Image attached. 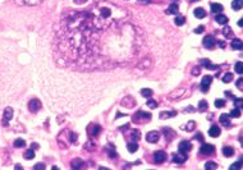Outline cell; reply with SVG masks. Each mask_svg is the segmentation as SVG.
I'll return each mask as SVG.
<instances>
[{"label": "cell", "mask_w": 243, "mask_h": 170, "mask_svg": "<svg viewBox=\"0 0 243 170\" xmlns=\"http://www.w3.org/2000/svg\"><path fill=\"white\" fill-rule=\"evenodd\" d=\"M28 109H30L31 113H37L41 109V102L37 100V98H33L28 102Z\"/></svg>", "instance_id": "5b68a950"}, {"label": "cell", "mask_w": 243, "mask_h": 170, "mask_svg": "<svg viewBox=\"0 0 243 170\" xmlns=\"http://www.w3.org/2000/svg\"><path fill=\"white\" fill-rule=\"evenodd\" d=\"M219 122H220L224 127H229V125H230L229 115H228V114H221V115H220V118H219Z\"/></svg>", "instance_id": "9a60e30c"}, {"label": "cell", "mask_w": 243, "mask_h": 170, "mask_svg": "<svg viewBox=\"0 0 243 170\" xmlns=\"http://www.w3.org/2000/svg\"><path fill=\"white\" fill-rule=\"evenodd\" d=\"M138 138H140V130H133L132 134H131V140L135 141V142H137Z\"/></svg>", "instance_id": "b9f144b4"}, {"label": "cell", "mask_w": 243, "mask_h": 170, "mask_svg": "<svg viewBox=\"0 0 243 170\" xmlns=\"http://www.w3.org/2000/svg\"><path fill=\"white\" fill-rule=\"evenodd\" d=\"M166 160V154L164 151H157L156 154L154 155V161L156 164H163V162Z\"/></svg>", "instance_id": "30bf717a"}, {"label": "cell", "mask_w": 243, "mask_h": 170, "mask_svg": "<svg viewBox=\"0 0 243 170\" xmlns=\"http://www.w3.org/2000/svg\"><path fill=\"white\" fill-rule=\"evenodd\" d=\"M237 87L239 88V90H243V78L242 77L238 78V81H237Z\"/></svg>", "instance_id": "7dc6e473"}, {"label": "cell", "mask_w": 243, "mask_h": 170, "mask_svg": "<svg viewBox=\"0 0 243 170\" xmlns=\"http://www.w3.org/2000/svg\"><path fill=\"white\" fill-rule=\"evenodd\" d=\"M186 93V88H179V90H175L170 93V98H174V100H177V98H181L183 95Z\"/></svg>", "instance_id": "5bb4252c"}, {"label": "cell", "mask_w": 243, "mask_h": 170, "mask_svg": "<svg viewBox=\"0 0 243 170\" xmlns=\"http://www.w3.org/2000/svg\"><path fill=\"white\" fill-rule=\"evenodd\" d=\"M233 81V73H225L223 77V82L224 83H229Z\"/></svg>", "instance_id": "836d02e7"}, {"label": "cell", "mask_w": 243, "mask_h": 170, "mask_svg": "<svg viewBox=\"0 0 243 170\" xmlns=\"http://www.w3.org/2000/svg\"><path fill=\"white\" fill-rule=\"evenodd\" d=\"M225 104H227V101H225V100H221V98H217V100H215V106H216V108H219V109L224 108Z\"/></svg>", "instance_id": "74e56055"}, {"label": "cell", "mask_w": 243, "mask_h": 170, "mask_svg": "<svg viewBox=\"0 0 243 170\" xmlns=\"http://www.w3.org/2000/svg\"><path fill=\"white\" fill-rule=\"evenodd\" d=\"M72 168L73 169H81L83 166V161L81 160V159H74V160H72Z\"/></svg>", "instance_id": "484cf974"}, {"label": "cell", "mask_w": 243, "mask_h": 170, "mask_svg": "<svg viewBox=\"0 0 243 170\" xmlns=\"http://www.w3.org/2000/svg\"><path fill=\"white\" fill-rule=\"evenodd\" d=\"M215 21L219 24H227L228 23V17L224 16V14H216L215 17Z\"/></svg>", "instance_id": "ac0fdd59"}, {"label": "cell", "mask_w": 243, "mask_h": 170, "mask_svg": "<svg viewBox=\"0 0 243 170\" xmlns=\"http://www.w3.org/2000/svg\"><path fill=\"white\" fill-rule=\"evenodd\" d=\"M146 104H147V106H149L150 109H156L157 108V102L155 100H151V98H150V100H147Z\"/></svg>", "instance_id": "60d3db41"}, {"label": "cell", "mask_w": 243, "mask_h": 170, "mask_svg": "<svg viewBox=\"0 0 243 170\" xmlns=\"http://www.w3.org/2000/svg\"><path fill=\"white\" fill-rule=\"evenodd\" d=\"M174 22H175L177 26H183V23H184V17H183V16H178L177 18L174 19Z\"/></svg>", "instance_id": "ab89813d"}, {"label": "cell", "mask_w": 243, "mask_h": 170, "mask_svg": "<svg viewBox=\"0 0 243 170\" xmlns=\"http://www.w3.org/2000/svg\"><path fill=\"white\" fill-rule=\"evenodd\" d=\"M191 1H197V0H191Z\"/></svg>", "instance_id": "be15d7a7"}, {"label": "cell", "mask_w": 243, "mask_h": 170, "mask_svg": "<svg viewBox=\"0 0 243 170\" xmlns=\"http://www.w3.org/2000/svg\"><path fill=\"white\" fill-rule=\"evenodd\" d=\"M234 169H242V164H241V162H234V164L230 166V170H234Z\"/></svg>", "instance_id": "f6af8a7d"}, {"label": "cell", "mask_w": 243, "mask_h": 170, "mask_svg": "<svg viewBox=\"0 0 243 170\" xmlns=\"http://www.w3.org/2000/svg\"><path fill=\"white\" fill-rule=\"evenodd\" d=\"M84 147H86V150H89V151L95 150V144H94V143H90V142H89V143H86V146H84Z\"/></svg>", "instance_id": "681fc988"}, {"label": "cell", "mask_w": 243, "mask_h": 170, "mask_svg": "<svg viewBox=\"0 0 243 170\" xmlns=\"http://www.w3.org/2000/svg\"><path fill=\"white\" fill-rule=\"evenodd\" d=\"M150 119H151V114L145 113V111H138L133 116V122H137V123L142 122V120H150Z\"/></svg>", "instance_id": "7a4b0ae2"}, {"label": "cell", "mask_w": 243, "mask_h": 170, "mask_svg": "<svg viewBox=\"0 0 243 170\" xmlns=\"http://www.w3.org/2000/svg\"><path fill=\"white\" fill-rule=\"evenodd\" d=\"M211 12L214 14H220V12H223V5L221 4H211Z\"/></svg>", "instance_id": "cb8c5ba5"}, {"label": "cell", "mask_w": 243, "mask_h": 170, "mask_svg": "<svg viewBox=\"0 0 243 170\" xmlns=\"http://www.w3.org/2000/svg\"><path fill=\"white\" fill-rule=\"evenodd\" d=\"M211 82H213V77H211V76H205V77H203L202 81H201V86H200L201 91L202 92H206L207 90H209Z\"/></svg>", "instance_id": "277c9868"}, {"label": "cell", "mask_w": 243, "mask_h": 170, "mask_svg": "<svg viewBox=\"0 0 243 170\" xmlns=\"http://www.w3.org/2000/svg\"><path fill=\"white\" fill-rule=\"evenodd\" d=\"M202 42H203V46H205L206 49H213L214 46H215V38H214V36H211V35L205 36Z\"/></svg>", "instance_id": "ba28073f"}, {"label": "cell", "mask_w": 243, "mask_h": 170, "mask_svg": "<svg viewBox=\"0 0 243 170\" xmlns=\"http://www.w3.org/2000/svg\"><path fill=\"white\" fill-rule=\"evenodd\" d=\"M14 168H16L17 170H19V169H22V166H21V165H16V166H14Z\"/></svg>", "instance_id": "94428289"}, {"label": "cell", "mask_w": 243, "mask_h": 170, "mask_svg": "<svg viewBox=\"0 0 243 170\" xmlns=\"http://www.w3.org/2000/svg\"><path fill=\"white\" fill-rule=\"evenodd\" d=\"M127 148H128V151L131 152V154H133V152H136L138 150V144H137V142H135V141H131V142L127 144Z\"/></svg>", "instance_id": "d4e9b609"}, {"label": "cell", "mask_w": 243, "mask_h": 170, "mask_svg": "<svg viewBox=\"0 0 243 170\" xmlns=\"http://www.w3.org/2000/svg\"><path fill=\"white\" fill-rule=\"evenodd\" d=\"M207 106H209V105H207V101L202 100V101H200V104H198V109L201 111H203V110H206V109H207Z\"/></svg>", "instance_id": "7bdbcfd3"}, {"label": "cell", "mask_w": 243, "mask_h": 170, "mask_svg": "<svg viewBox=\"0 0 243 170\" xmlns=\"http://www.w3.org/2000/svg\"><path fill=\"white\" fill-rule=\"evenodd\" d=\"M175 115H177V111H163V113H160V119L173 118Z\"/></svg>", "instance_id": "603a6c76"}, {"label": "cell", "mask_w": 243, "mask_h": 170, "mask_svg": "<svg viewBox=\"0 0 243 170\" xmlns=\"http://www.w3.org/2000/svg\"><path fill=\"white\" fill-rule=\"evenodd\" d=\"M235 73H238V74H242L243 73V64L241 62H238V63H235Z\"/></svg>", "instance_id": "8d00e7d4"}, {"label": "cell", "mask_w": 243, "mask_h": 170, "mask_svg": "<svg viewBox=\"0 0 243 170\" xmlns=\"http://www.w3.org/2000/svg\"><path fill=\"white\" fill-rule=\"evenodd\" d=\"M209 134L211 137H219L220 136V128L217 125H213V127H210V129H209Z\"/></svg>", "instance_id": "2e32d148"}, {"label": "cell", "mask_w": 243, "mask_h": 170, "mask_svg": "<svg viewBox=\"0 0 243 170\" xmlns=\"http://www.w3.org/2000/svg\"><path fill=\"white\" fill-rule=\"evenodd\" d=\"M187 160V156H186V154H174L173 155V161L175 162V164H184V161Z\"/></svg>", "instance_id": "4fadbf2b"}, {"label": "cell", "mask_w": 243, "mask_h": 170, "mask_svg": "<svg viewBox=\"0 0 243 170\" xmlns=\"http://www.w3.org/2000/svg\"><path fill=\"white\" fill-rule=\"evenodd\" d=\"M191 148H192L191 142H188V141H182L178 146V151L181 152V154H187L188 151H191Z\"/></svg>", "instance_id": "8992f818"}, {"label": "cell", "mask_w": 243, "mask_h": 170, "mask_svg": "<svg viewBox=\"0 0 243 170\" xmlns=\"http://www.w3.org/2000/svg\"><path fill=\"white\" fill-rule=\"evenodd\" d=\"M201 64H202L203 67H206L207 69H215V68H217L216 65H214V64H210V60H207V59L202 60V62H201Z\"/></svg>", "instance_id": "1f68e13d"}, {"label": "cell", "mask_w": 243, "mask_h": 170, "mask_svg": "<svg viewBox=\"0 0 243 170\" xmlns=\"http://www.w3.org/2000/svg\"><path fill=\"white\" fill-rule=\"evenodd\" d=\"M136 105V100L133 98L132 96H127L124 97L122 100V106H124V108H128V109H131L133 108V106Z\"/></svg>", "instance_id": "8fae6325"}, {"label": "cell", "mask_w": 243, "mask_h": 170, "mask_svg": "<svg viewBox=\"0 0 243 170\" xmlns=\"http://www.w3.org/2000/svg\"><path fill=\"white\" fill-rule=\"evenodd\" d=\"M195 17H196V18H198V19L205 18V17H206L205 9H202V8H197V9H195Z\"/></svg>", "instance_id": "ffe728a7"}, {"label": "cell", "mask_w": 243, "mask_h": 170, "mask_svg": "<svg viewBox=\"0 0 243 170\" xmlns=\"http://www.w3.org/2000/svg\"><path fill=\"white\" fill-rule=\"evenodd\" d=\"M203 31H205V27H203V26H198V27H197L196 30H195V32L200 35V33H202Z\"/></svg>", "instance_id": "f907efd6"}, {"label": "cell", "mask_w": 243, "mask_h": 170, "mask_svg": "<svg viewBox=\"0 0 243 170\" xmlns=\"http://www.w3.org/2000/svg\"><path fill=\"white\" fill-rule=\"evenodd\" d=\"M23 156H24V159H26V160H31V159H33L35 157V150H33V148H30V150H27L23 154Z\"/></svg>", "instance_id": "4316f807"}, {"label": "cell", "mask_w": 243, "mask_h": 170, "mask_svg": "<svg viewBox=\"0 0 243 170\" xmlns=\"http://www.w3.org/2000/svg\"><path fill=\"white\" fill-rule=\"evenodd\" d=\"M164 134H165V137H166L168 141H171L175 137V132L170 128H164Z\"/></svg>", "instance_id": "e0dca14e"}, {"label": "cell", "mask_w": 243, "mask_h": 170, "mask_svg": "<svg viewBox=\"0 0 243 170\" xmlns=\"http://www.w3.org/2000/svg\"><path fill=\"white\" fill-rule=\"evenodd\" d=\"M109 156H110V157H117V152H114V151H109Z\"/></svg>", "instance_id": "11a10c76"}, {"label": "cell", "mask_w": 243, "mask_h": 170, "mask_svg": "<svg viewBox=\"0 0 243 170\" xmlns=\"http://www.w3.org/2000/svg\"><path fill=\"white\" fill-rule=\"evenodd\" d=\"M234 101H235V104H237V108L241 109V108H242V104H243V100H242V98H237V97H235V98H234Z\"/></svg>", "instance_id": "c3c4849f"}, {"label": "cell", "mask_w": 243, "mask_h": 170, "mask_svg": "<svg viewBox=\"0 0 243 170\" xmlns=\"http://www.w3.org/2000/svg\"><path fill=\"white\" fill-rule=\"evenodd\" d=\"M223 154H224V156H227V157L233 156V155H234L233 147H230V146H225V147H223Z\"/></svg>", "instance_id": "7402d4cb"}, {"label": "cell", "mask_w": 243, "mask_h": 170, "mask_svg": "<svg viewBox=\"0 0 243 170\" xmlns=\"http://www.w3.org/2000/svg\"><path fill=\"white\" fill-rule=\"evenodd\" d=\"M100 130H101L100 125L95 124V125H92V130H91V134H92V136H97V134L100 133Z\"/></svg>", "instance_id": "f35d334b"}, {"label": "cell", "mask_w": 243, "mask_h": 170, "mask_svg": "<svg viewBox=\"0 0 243 170\" xmlns=\"http://www.w3.org/2000/svg\"><path fill=\"white\" fill-rule=\"evenodd\" d=\"M18 5H30V6H35L41 4L44 0H14Z\"/></svg>", "instance_id": "52a82bcc"}, {"label": "cell", "mask_w": 243, "mask_h": 170, "mask_svg": "<svg viewBox=\"0 0 243 170\" xmlns=\"http://www.w3.org/2000/svg\"><path fill=\"white\" fill-rule=\"evenodd\" d=\"M196 140L201 141V142L203 143V138H202V136H201V133H197V136H196Z\"/></svg>", "instance_id": "db71d44e"}, {"label": "cell", "mask_w": 243, "mask_h": 170, "mask_svg": "<svg viewBox=\"0 0 243 170\" xmlns=\"http://www.w3.org/2000/svg\"><path fill=\"white\" fill-rule=\"evenodd\" d=\"M223 35H224L225 37H233V33H232V28L228 27V26H225L224 30H223Z\"/></svg>", "instance_id": "e575fe53"}, {"label": "cell", "mask_w": 243, "mask_h": 170, "mask_svg": "<svg viewBox=\"0 0 243 170\" xmlns=\"http://www.w3.org/2000/svg\"><path fill=\"white\" fill-rule=\"evenodd\" d=\"M69 142H72V143L77 142V134L76 133H72V132L69 133Z\"/></svg>", "instance_id": "ee69618b"}, {"label": "cell", "mask_w": 243, "mask_h": 170, "mask_svg": "<svg viewBox=\"0 0 243 170\" xmlns=\"http://www.w3.org/2000/svg\"><path fill=\"white\" fill-rule=\"evenodd\" d=\"M216 168H217V165L215 164V162H213V161H209V162H206V164H205V169L206 170H214Z\"/></svg>", "instance_id": "d590c367"}, {"label": "cell", "mask_w": 243, "mask_h": 170, "mask_svg": "<svg viewBox=\"0 0 243 170\" xmlns=\"http://www.w3.org/2000/svg\"><path fill=\"white\" fill-rule=\"evenodd\" d=\"M13 118V109L8 106V108H5L4 110V116H3V125H8V123L10 122V119Z\"/></svg>", "instance_id": "3957f363"}, {"label": "cell", "mask_w": 243, "mask_h": 170, "mask_svg": "<svg viewBox=\"0 0 243 170\" xmlns=\"http://www.w3.org/2000/svg\"><path fill=\"white\" fill-rule=\"evenodd\" d=\"M84 1H87V0H74L76 4H82V3H84Z\"/></svg>", "instance_id": "6f0895ef"}, {"label": "cell", "mask_w": 243, "mask_h": 170, "mask_svg": "<svg viewBox=\"0 0 243 170\" xmlns=\"http://www.w3.org/2000/svg\"><path fill=\"white\" fill-rule=\"evenodd\" d=\"M242 0H233L232 1V8L235 9V10H241L242 9Z\"/></svg>", "instance_id": "f1b7e54d"}, {"label": "cell", "mask_w": 243, "mask_h": 170, "mask_svg": "<svg viewBox=\"0 0 243 170\" xmlns=\"http://www.w3.org/2000/svg\"><path fill=\"white\" fill-rule=\"evenodd\" d=\"M152 90H150V88H143L142 91H141V95H142L143 97H151L152 96Z\"/></svg>", "instance_id": "4dcf8cb0"}, {"label": "cell", "mask_w": 243, "mask_h": 170, "mask_svg": "<svg viewBox=\"0 0 243 170\" xmlns=\"http://www.w3.org/2000/svg\"><path fill=\"white\" fill-rule=\"evenodd\" d=\"M195 128H196V123H195V122H192V120H191V122H188L186 127H183V129H186L187 132H191V130H193Z\"/></svg>", "instance_id": "d6a6232c"}, {"label": "cell", "mask_w": 243, "mask_h": 170, "mask_svg": "<svg viewBox=\"0 0 243 170\" xmlns=\"http://www.w3.org/2000/svg\"><path fill=\"white\" fill-rule=\"evenodd\" d=\"M87 13L92 26L97 31H106L108 28L118 26L127 17L125 9H122L106 1L96 3L87 10Z\"/></svg>", "instance_id": "6da1fadb"}, {"label": "cell", "mask_w": 243, "mask_h": 170, "mask_svg": "<svg viewBox=\"0 0 243 170\" xmlns=\"http://www.w3.org/2000/svg\"><path fill=\"white\" fill-rule=\"evenodd\" d=\"M232 47H233L234 50H242V47H243L242 41L238 40V38H234V40L232 41Z\"/></svg>", "instance_id": "44dd1931"}, {"label": "cell", "mask_w": 243, "mask_h": 170, "mask_svg": "<svg viewBox=\"0 0 243 170\" xmlns=\"http://www.w3.org/2000/svg\"><path fill=\"white\" fill-rule=\"evenodd\" d=\"M238 26H239V27H242V26H243V19H239V21H238Z\"/></svg>", "instance_id": "91938a15"}, {"label": "cell", "mask_w": 243, "mask_h": 170, "mask_svg": "<svg viewBox=\"0 0 243 170\" xmlns=\"http://www.w3.org/2000/svg\"><path fill=\"white\" fill-rule=\"evenodd\" d=\"M32 148L35 150V148H37V143H33V146H32Z\"/></svg>", "instance_id": "6125c7cd"}, {"label": "cell", "mask_w": 243, "mask_h": 170, "mask_svg": "<svg viewBox=\"0 0 243 170\" xmlns=\"http://www.w3.org/2000/svg\"><path fill=\"white\" fill-rule=\"evenodd\" d=\"M192 74H193V76H198V74H200V69L198 68H195V69L192 70Z\"/></svg>", "instance_id": "f5cc1de1"}, {"label": "cell", "mask_w": 243, "mask_h": 170, "mask_svg": "<svg viewBox=\"0 0 243 170\" xmlns=\"http://www.w3.org/2000/svg\"><path fill=\"white\" fill-rule=\"evenodd\" d=\"M178 12H179L178 4H174V3H171V4L169 5V8L166 9V13L168 14H178Z\"/></svg>", "instance_id": "d6986e66"}, {"label": "cell", "mask_w": 243, "mask_h": 170, "mask_svg": "<svg viewBox=\"0 0 243 170\" xmlns=\"http://www.w3.org/2000/svg\"><path fill=\"white\" fill-rule=\"evenodd\" d=\"M228 115H229V118H239V116H241V109L235 108L230 111V114H228Z\"/></svg>", "instance_id": "f546056e"}, {"label": "cell", "mask_w": 243, "mask_h": 170, "mask_svg": "<svg viewBox=\"0 0 243 170\" xmlns=\"http://www.w3.org/2000/svg\"><path fill=\"white\" fill-rule=\"evenodd\" d=\"M24 146H26V141L22 140V138H17V140L14 141V147L16 148H21Z\"/></svg>", "instance_id": "83f0119b"}, {"label": "cell", "mask_w": 243, "mask_h": 170, "mask_svg": "<svg viewBox=\"0 0 243 170\" xmlns=\"http://www.w3.org/2000/svg\"><path fill=\"white\" fill-rule=\"evenodd\" d=\"M128 128H129V125H128V124H125L124 127H120V128H119V130H122V132H124V130H127Z\"/></svg>", "instance_id": "9f6ffc18"}, {"label": "cell", "mask_w": 243, "mask_h": 170, "mask_svg": "<svg viewBox=\"0 0 243 170\" xmlns=\"http://www.w3.org/2000/svg\"><path fill=\"white\" fill-rule=\"evenodd\" d=\"M219 46H220V47H223V49H224V47H225V44H224V41H219Z\"/></svg>", "instance_id": "680465c9"}, {"label": "cell", "mask_w": 243, "mask_h": 170, "mask_svg": "<svg viewBox=\"0 0 243 170\" xmlns=\"http://www.w3.org/2000/svg\"><path fill=\"white\" fill-rule=\"evenodd\" d=\"M45 168H46V166H45L44 164H41V162H38V164H36V165L33 166V169H35V170H40V169L44 170Z\"/></svg>", "instance_id": "bcb514c9"}, {"label": "cell", "mask_w": 243, "mask_h": 170, "mask_svg": "<svg viewBox=\"0 0 243 170\" xmlns=\"http://www.w3.org/2000/svg\"><path fill=\"white\" fill-rule=\"evenodd\" d=\"M214 151H215V147H214L213 144H209V143H203L201 146V150H200V152L203 155H211Z\"/></svg>", "instance_id": "7c38bea8"}, {"label": "cell", "mask_w": 243, "mask_h": 170, "mask_svg": "<svg viewBox=\"0 0 243 170\" xmlns=\"http://www.w3.org/2000/svg\"><path fill=\"white\" fill-rule=\"evenodd\" d=\"M159 138H160V134L157 132H155V130L154 132H149L146 134V141L150 143H156L159 141Z\"/></svg>", "instance_id": "9c48e42d"}, {"label": "cell", "mask_w": 243, "mask_h": 170, "mask_svg": "<svg viewBox=\"0 0 243 170\" xmlns=\"http://www.w3.org/2000/svg\"><path fill=\"white\" fill-rule=\"evenodd\" d=\"M151 1H152V0H138V3H140V4H145V5L150 4Z\"/></svg>", "instance_id": "816d5d0a"}]
</instances>
